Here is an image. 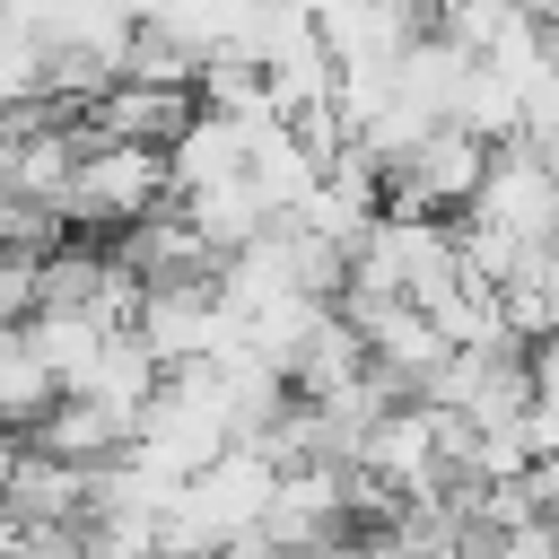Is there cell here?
<instances>
[{
  "instance_id": "obj_1",
  "label": "cell",
  "mask_w": 559,
  "mask_h": 559,
  "mask_svg": "<svg viewBox=\"0 0 559 559\" xmlns=\"http://www.w3.org/2000/svg\"><path fill=\"white\" fill-rule=\"evenodd\" d=\"M87 131V122H79ZM175 201V157L166 140H114V131H87L79 166H70V192H61V218L70 236H122L131 218L166 210Z\"/></svg>"
},
{
  "instance_id": "obj_2",
  "label": "cell",
  "mask_w": 559,
  "mask_h": 559,
  "mask_svg": "<svg viewBox=\"0 0 559 559\" xmlns=\"http://www.w3.org/2000/svg\"><path fill=\"white\" fill-rule=\"evenodd\" d=\"M463 280V227L454 210H376V227L349 245V288L376 297H445Z\"/></svg>"
},
{
  "instance_id": "obj_3",
  "label": "cell",
  "mask_w": 559,
  "mask_h": 559,
  "mask_svg": "<svg viewBox=\"0 0 559 559\" xmlns=\"http://www.w3.org/2000/svg\"><path fill=\"white\" fill-rule=\"evenodd\" d=\"M463 218H480L489 236H507L515 253H550L559 245V157L542 148V140H498V157H489V175H480V192L463 201Z\"/></svg>"
},
{
  "instance_id": "obj_4",
  "label": "cell",
  "mask_w": 559,
  "mask_h": 559,
  "mask_svg": "<svg viewBox=\"0 0 559 559\" xmlns=\"http://www.w3.org/2000/svg\"><path fill=\"white\" fill-rule=\"evenodd\" d=\"M489 157H498L489 131H472V122H437L411 157L384 166V210H463V201L480 192Z\"/></svg>"
},
{
  "instance_id": "obj_5",
  "label": "cell",
  "mask_w": 559,
  "mask_h": 559,
  "mask_svg": "<svg viewBox=\"0 0 559 559\" xmlns=\"http://www.w3.org/2000/svg\"><path fill=\"white\" fill-rule=\"evenodd\" d=\"M341 306H349V323L367 332V358L402 384V393H419L437 367H445V323L419 306V297H376V288H341Z\"/></svg>"
},
{
  "instance_id": "obj_6",
  "label": "cell",
  "mask_w": 559,
  "mask_h": 559,
  "mask_svg": "<svg viewBox=\"0 0 559 559\" xmlns=\"http://www.w3.org/2000/svg\"><path fill=\"white\" fill-rule=\"evenodd\" d=\"M192 114H201V87H183V79H131L122 70L79 122L87 131H114V140H175Z\"/></svg>"
},
{
  "instance_id": "obj_7",
  "label": "cell",
  "mask_w": 559,
  "mask_h": 559,
  "mask_svg": "<svg viewBox=\"0 0 559 559\" xmlns=\"http://www.w3.org/2000/svg\"><path fill=\"white\" fill-rule=\"evenodd\" d=\"M26 437L52 445V454H70V463H114V454H131V419H122L114 402L79 393V384H61V402H52Z\"/></svg>"
},
{
  "instance_id": "obj_8",
  "label": "cell",
  "mask_w": 559,
  "mask_h": 559,
  "mask_svg": "<svg viewBox=\"0 0 559 559\" xmlns=\"http://www.w3.org/2000/svg\"><path fill=\"white\" fill-rule=\"evenodd\" d=\"M524 358H533V393L559 411V332H542V341H524Z\"/></svg>"
},
{
  "instance_id": "obj_9",
  "label": "cell",
  "mask_w": 559,
  "mask_h": 559,
  "mask_svg": "<svg viewBox=\"0 0 559 559\" xmlns=\"http://www.w3.org/2000/svg\"><path fill=\"white\" fill-rule=\"evenodd\" d=\"M524 489H533V507H542V515H559V445H550V454H533Z\"/></svg>"
},
{
  "instance_id": "obj_10",
  "label": "cell",
  "mask_w": 559,
  "mask_h": 559,
  "mask_svg": "<svg viewBox=\"0 0 559 559\" xmlns=\"http://www.w3.org/2000/svg\"><path fill=\"white\" fill-rule=\"evenodd\" d=\"M524 9H542V17H559V0H524Z\"/></svg>"
}]
</instances>
